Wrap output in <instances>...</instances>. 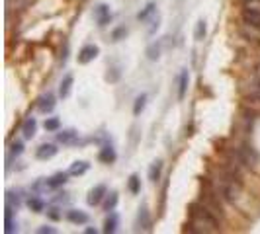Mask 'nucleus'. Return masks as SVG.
Masks as SVG:
<instances>
[{
	"instance_id": "obj_1",
	"label": "nucleus",
	"mask_w": 260,
	"mask_h": 234,
	"mask_svg": "<svg viewBox=\"0 0 260 234\" xmlns=\"http://www.w3.org/2000/svg\"><path fill=\"white\" fill-rule=\"evenodd\" d=\"M217 217L213 213H209L208 209L200 205H192L190 211V232H200V234H209L217 232Z\"/></svg>"
},
{
	"instance_id": "obj_2",
	"label": "nucleus",
	"mask_w": 260,
	"mask_h": 234,
	"mask_svg": "<svg viewBox=\"0 0 260 234\" xmlns=\"http://www.w3.org/2000/svg\"><path fill=\"white\" fill-rule=\"evenodd\" d=\"M221 193H223V199H225L227 203H237V201L243 197V183H241V180H239L235 174H231V176L223 182Z\"/></svg>"
},
{
	"instance_id": "obj_3",
	"label": "nucleus",
	"mask_w": 260,
	"mask_h": 234,
	"mask_svg": "<svg viewBox=\"0 0 260 234\" xmlns=\"http://www.w3.org/2000/svg\"><path fill=\"white\" fill-rule=\"evenodd\" d=\"M237 160H239V164H243L245 168H256V164H258V152H256L252 146L243 144V146L237 150Z\"/></svg>"
},
{
	"instance_id": "obj_4",
	"label": "nucleus",
	"mask_w": 260,
	"mask_h": 234,
	"mask_svg": "<svg viewBox=\"0 0 260 234\" xmlns=\"http://www.w3.org/2000/svg\"><path fill=\"white\" fill-rule=\"evenodd\" d=\"M106 195H108V187H106L104 183H98V185H94L90 191H88L86 203H88L90 207H96V205H100V203L104 201Z\"/></svg>"
},
{
	"instance_id": "obj_5",
	"label": "nucleus",
	"mask_w": 260,
	"mask_h": 234,
	"mask_svg": "<svg viewBox=\"0 0 260 234\" xmlns=\"http://www.w3.org/2000/svg\"><path fill=\"white\" fill-rule=\"evenodd\" d=\"M98 55H100L98 45H84V47L78 51V63H80V65H88V63H92Z\"/></svg>"
},
{
	"instance_id": "obj_6",
	"label": "nucleus",
	"mask_w": 260,
	"mask_h": 234,
	"mask_svg": "<svg viewBox=\"0 0 260 234\" xmlns=\"http://www.w3.org/2000/svg\"><path fill=\"white\" fill-rule=\"evenodd\" d=\"M94 20H96V24L100 27H104L110 24V20H112V12H110V6L108 4H100V6H96L94 8Z\"/></svg>"
},
{
	"instance_id": "obj_7",
	"label": "nucleus",
	"mask_w": 260,
	"mask_h": 234,
	"mask_svg": "<svg viewBox=\"0 0 260 234\" xmlns=\"http://www.w3.org/2000/svg\"><path fill=\"white\" fill-rule=\"evenodd\" d=\"M57 143L65 144V146H73L78 143V133L75 129H59L57 131Z\"/></svg>"
},
{
	"instance_id": "obj_8",
	"label": "nucleus",
	"mask_w": 260,
	"mask_h": 234,
	"mask_svg": "<svg viewBox=\"0 0 260 234\" xmlns=\"http://www.w3.org/2000/svg\"><path fill=\"white\" fill-rule=\"evenodd\" d=\"M57 152H59V148H57L55 144L45 143L36 150V158H38V160H49L53 156H57Z\"/></svg>"
},
{
	"instance_id": "obj_9",
	"label": "nucleus",
	"mask_w": 260,
	"mask_h": 234,
	"mask_svg": "<svg viewBox=\"0 0 260 234\" xmlns=\"http://www.w3.org/2000/svg\"><path fill=\"white\" fill-rule=\"evenodd\" d=\"M167 39H160V41H156V43H151L149 47H147V59L149 61H158L160 59V53H162V49H165V45H167Z\"/></svg>"
},
{
	"instance_id": "obj_10",
	"label": "nucleus",
	"mask_w": 260,
	"mask_h": 234,
	"mask_svg": "<svg viewBox=\"0 0 260 234\" xmlns=\"http://www.w3.org/2000/svg\"><path fill=\"white\" fill-rule=\"evenodd\" d=\"M241 20H243V24H247V26H252V27H258L260 29V10H243V16H241Z\"/></svg>"
},
{
	"instance_id": "obj_11",
	"label": "nucleus",
	"mask_w": 260,
	"mask_h": 234,
	"mask_svg": "<svg viewBox=\"0 0 260 234\" xmlns=\"http://www.w3.org/2000/svg\"><path fill=\"white\" fill-rule=\"evenodd\" d=\"M36 131H38V121H36V117H27L26 121L22 123V135H24V139H26V141L34 139V137H36Z\"/></svg>"
},
{
	"instance_id": "obj_12",
	"label": "nucleus",
	"mask_w": 260,
	"mask_h": 234,
	"mask_svg": "<svg viewBox=\"0 0 260 234\" xmlns=\"http://www.w3.org/2000/svg\"><path fill=\"white\" fill-rule=\"evenodd\" d=\"M67 219L73 222V224L82 226V224L88 222V215L84 211H80V209H71V211H67Z\"/></svg>"
},
{
	"instance_id": "obj_13",
	"label": "nucleus",
	"mask_w": 260,
	"mask_h": 234,
	"mask_svg": "<svg viewBox=\"0 0 260 234\" xmlns=\"http://www.w3.org/2000/svg\"><path fill=\"white\" fill-rule=\"evenodd\" d=\"M38 109L41 113H51L53 109H55V96H53V94L41 96L38 102Z\"/></svg>"
},
{
	"instance_id": "obj_14",
	"label": "nucleus",
	"mask_w": 260,
	"mask_h": 234,
	"mask_svg": "<svg viewBox=\"0 0 260 234\" xmlns=\"http://www.w3.org/2000/svg\"><path fill=\"white\" fill-rule=\"evenodd\" d=\"M24 205V199L20 191H6V207H10L12 211H18V209Z\"/></svg>"
},
{
	"instance_id": "obj_15",
	"label": "nucleus",
	"mask_w": 260,
	"mask_h": 234,
	"mask_svg": "<svg viewBox=\"0 0 260 234\" xmlns=\"http://www.w3.org/2000/svg\"><path fill=\"white\" fill-rule=\"evenodd\" d=\"M69 172H57L55 176L51 178H47V185H49V189H57V187H61V185H65L67 180H69Z\"/></svg>"
},
{
	"instance_id": "obj_16",
	"label": "nucleus",
	"mask_w": 260,
	"mask_h": 234,
	"mask_svg": "<svg viewBox=\"0 0 260 234\" xmlns=\"http://www.w3.org/2000/svg\"><path fill=\"white\" fill-rule=\"evenodd\" d=\"M14 211L10 207H6V213H4V232L12 234L18 232V222L14 221Z\"/></svg>"
},
{
	"instance_id": "obj_17",
	"label": "nucleus",
	"mask_w": 260,
	"mask_h": 234,
	"mask_svg": "<svg viewBox=\"0 0 260 234\" xmlns=\"http://www.w3.org/2000/svg\"><path fill=\"white\" fill-rule=\"evenodd\" d=\"M188 84H190V72L182 70L178 76V100H184L188 94Z\"/></svg>"
},
{
	"instance_id": "obj_18",
	"label": "nucleus",
	"mask_w": 260,
	"mask_h": 234,
	"mask_svg": "<svg viewBox=\"0 0 260 234\" xmlns=\"http://www.w3.org/2000/svg\"><path fill=\"white\" fill-rule=\"evenodd\" d=\"M137 224L141 230H151V215H149V209L147 205L139 209V215H137Z\"/></svg>"
},
{
	"instance_id": "obj_19",
	"label": "nucleus",
	"mask_w": 260,
	"mask_h": 234,
	"mask_svg": "<svg viewBox=\"0 0 260 234\" xmlns=\"http://www.w3.org/2000/svg\"><path fill=\"white\" fill-rule=\"evenodd\" d=\"M73 84H75L73 74H67V76L61 80V84H59V96H61V98H69V96H71V90H73Z\"/></svg>"
},
{
	"instance_id": "obj_20",
	"label": "nucleus",
	"mask_w": 260,
	"mask_h": 234,
	"mask_svg": "<svg viewBox=\"0 0 260 234\" xmlns=\"http://www.w3.org/2000/svg\"><path fill=\"white\" fill-rule=\"evenodd\" d=\"M98 158H100V162H104V164H114L116 162V150H114V146H110V144H106L104 148L100 150V154H98Z\"/></svg>"
},
{
	"instance_id": "obj_21",
	"label": "nucleus",
	"mask_w": 260,
	"mask_h": 234,
	"mask_svg": "<svg viewBox=\"0 0 260 234\" xmlns=\"http://www.w3.org/2000/svg\"><path fill=\"white\" fill-rule=\"evenodd\" d=\"M162 176V160H155L151 166H149V180L153 183H156Z\"/></svg>"
},
{
	"instance_id": "obj_22",
	"label": "nucleus",
	"mask_w": 260,
	"mask_h": 234,
	"mask_svg": "<svg viewBox=\"0 0 260 234\" xmlns=\"http://www.w3.org/2000/svg\"><path fill=\"white\" fill-rule=\"evenodd\" d=\"M117 224H119V219H117V215L116 213H110L108 217H106V221H104V230L106 234H114L117 230Z\"/></svg>"
},
{
	"instance_id": "obj_23",
	"label": "nucleus",
	"mask_w": 260,
	"mask_h": 234,
	"mask_svg": "<svg viewBox=\"0 0 260 234\" xmlns=\"http://www.w3.org/2000/svg\"><path fill=\"white\" fill-rule=\"evenodd\" d=\"M90 168V164L88 162H84V160H77V162H73L71 164V168H69V174L71 176H82V174H86Z\"/></svg>"
},
{
	"instance_id": "obj_24",
	"label": "nucleus",
	"mask_w": 260,
	"mask_h": 234,
	"mask_svg": "<svg viewBox=\"0 0 260 234\" xmlns=\"http://www.w3.org/2000/svg\"><path fill=\"white\" fill-rule=\"evenodd\" d=\"M155 12H156V2H147L143 10L137 14V20H139V22H147Z\"/></svg>"
},
{
	"instance_id": "obj_25",
	"label": "nucleus",
	"mask_w": 260,
	"mask_h": 234,
	"mask_svg": "<svg viewBox=\"0 0 260 234\" xmlns=\"http://www.w3.org/2000/svg\"><path fill=\"white\" fill-rule=\"evenodd\" d=\"M208 35V24H206V20L202 18V20H198V24H196V29H194V39L196 41H204Z\"/></svg>"
},
{
	"instance_id": "obj_26",
	"label": "nucleus",
	"mask_w": 260,
	"mask_h": 234,
	"mask_svg": "<svg viewBox=\"0 0 260 234\" xmlns=\"http://www.w3.org/2000/svg\"><path fill=\"white\" fill-rule=\"evenodd\" d=\"M145 105H147V94H139V96L135 98V104H133V115H141Z\"/></svg>"
},
{
	"instance_id": "obj_27",
	"label": "nucleus",
	"mask_w": 260,
	"mask_h": 234,
	"mask_svg": "<svg viewBox=\"0 0 260 234\" xmlns=\"http://www.w3.org/2000/svg\"><path fill=\"white\" fill-rule=\"evenodd\" d=\"M127 189H129L133 195H137L141 191V180H139V176L137 174H131L129 176V182H127Z\"/></svg>"
},
{
	"instance_id": "obj_28",
	"label": "nucleus",
	"mask_w": 260,
	"mask_h": 234,
	"mask_svg": "<svg viewBox=\"0 0 260 234\" xmlns=\"http://www.w3.org/2000/svg\"><path fill=\"white\" fill-rule=\"evenodd\" d=\"M117 201H119V195L116 193V191H112V193L106 195V201H104V209L110 213V211H114L117 205Z\"/></svg>"
},
{
	"instance_id": "obj_29",
	"label": "nucleus",
	"mask_w": 260,
	"mask_h": 234,
	"mask_svg": "<svg viewBox=\"0 0 260 234\" xmlns=\"http://www.w3.org/2000/svg\"><path fill=\"white\" fill-rule=\"evenodd\" d=\"M27 207L31 209L34 213H43V211H45V203H43L39 197H29V201H27Z\"/></svg>"
},
{
	"instance_id": "obj_30",
	"label": "nucleus",
	"mask_w": 260,
	"mask_h": 234,
	"mask_svg": "<svg viewBox=\"0 0 260 234\" xmlns=\"http://www.w3.org/2000/svg\"><path fill=\"white\" fill-rule=\"evenodd\" d=\"M59 129H61V121H59V117H47V119H45V131L57 133Z\"/></svg>"
},
{
	"instance_id": "obj_31",
	"label": "nucleus",
	"mask_w": 260,
	"mask_h": 234,
	"mask_svg": "<svg viewBox=\"0 0 260 234\" xmlns=\"http://www.w3.org/2000/svg\"><path fill=\"white\" fill-rule=\"evenodd\" d=\"M31 2H34V0H8V8H10V10H24Z\"/></svg>"
},
{
	"instance_id": "obj_32",
	"label": "nucleus",
	"mask_w": 260,
	"mask_h": 234,
	"mask_svg": "<svg viewBox=\"0 0 260 234\" xmlns=\"http://www.w3.org/2000/svg\"><path fill=\"white\" fill-rule=\"evenodd\" d=\"M127 37V27L125 26H119L112 31V41H121V39Z\"/></svg>"
},
{
	"instance_id": "obj_33",
	"label": "nucleus",
	"mask_w": 260,
	"mask_h": 234,
	"mask_svg": "<svg viewBox=\"0 0 260 234\" xmlns=\"http://www.w3.org/2000/svg\"><path fill=\"white\" fill-rule=\"evenodd\" d=\"M10 152H12L14 156H20L24 152V143H22V141H14V143L10 144Z\"/></svg>"
},
{
	"instance_id": "obj_34",
	"label": "nucleus",
	"mask_w": 260,
	"mask_h": 234,
	"mask_svg": "<svg viewBox=\"0 0 260 234\" xmlns=\"http://www.w3.org/2000/svg\"><path fill=\"white\" fill-rule=\"evenodd\" d=\"M47 217H49L51 221H59V219H61V213H59L57 207H51V209H47Z\"/></svg>"
},
{
	"instance_id": "obj_35",
	"label": "nucleus",
	"mask_w": 260,
	"mask_h": 234,
	"mask_svg": "<svg viewBox=\"0 0 260 234\" xmlns=\"http://www.w3.org/2000/svg\"><path fill=\"white\" fill-rule=\"evenodd\" d=\"M247 10H260V0H245Z\"/></svg>"
},
{
	"instance_id": "obj_36",
	"label": "nucleus",
	"mask_w": 260,
	"mask_h": 234,
	"mask_svg": "<svg viewBox=\"0 0 260 234\" xmlns=\"http://www.w3.org/2000/svg\"><path fill=\"white\" fill-rule=\"evenodd\" d=\"M250 94H252L254 98H258V100H260V78L258 76H256V82L252 84V92H250Z\"/></svg>"
},
{
	"instance_id": "obj_37",
	"label": "nucleus",
	"mask_w": 260,
	"mask_h": 234,
	"mask_svg": "<svg viewBox=\"0 0 260 234\" xmlns=\"http://www.w3.org/2000/svg\"><path fill=\"white\" fill-rule=\"evenodd\" d=\"M38 232L39 234H55L57 232V228H53V226H47V224H45V226H39Z\"/></svg>"
},
{
	"instance_id": "obj_38",
	"label": "nucleus",
	"mask_w": 260,
	"mask_h": 234,
	"mask_svg": "<svg viewBox=\"0 0 260 234\" xmlns=\"http://www.w3.org/2000/svg\"><path fill=\"white\" fill-rule=\"evenodd\" d=\"M117 78H119V70L117 68H114V74H110V72L106 74V80H110V82H116Z\"/></svg>"
},
{
	"instance_id": "obj_39",
	"label": "nucleus",
	"mask_w": 260,
	"mask_h": 234,
	"mask_svg": "<svg viewBox=\"0 0 260 234\" xmlns=\"http://www.w3.org/2000/svg\"><path fill=\"white\" fill-rule=\"evenodd\" d=\"M158 24H160V20H158V18H156V20H153V26L149 27V35H153L156 29H158Z\"/></svg>"
},
{
	"instance_id": "obj_40",
	"label": "nucleus",
	"mask_w": 260,
	"mask_h": 234,
	"mask_svg": "<svg viewBox=\"0 0 260 234\" xmlns=\"http://www.w3.org/2000/svg\"><path fill=\"white\" fill-rule=\"evenodd\" d=\"M84 232H86V234H96V232H98V230H96V228H92V226H90V228H86Z\"/></svg>"
},
{
	"instance_id": "obj_41",
	"label": "nucleus",
	"mask_w": 260,
	"mask_h": 234,
	"mask_svg": "<svg viewBox=\"0 0 260 234\" xmlns=\"http://www.w3.org/2000/svg\"><path fill=\"white\" fill-rule=\"evenodd\" d=\"M256 76L260 78V63H258V65H256Z\"/></svg>"
}]
</instances>
